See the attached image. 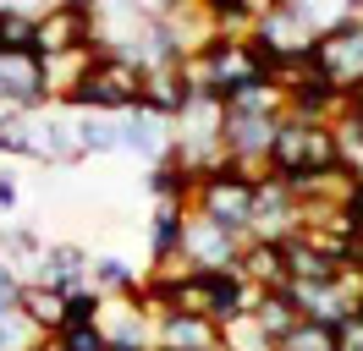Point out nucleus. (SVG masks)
Segmentation results:
<instances>
[{"label": "nucleus", "instance_id": "obj_1", "mask_svg": "<svg viewBox=\"0 0 363 351\" xmlns=\"http://www.w3.org/2000/svg\"><path fill=\"white\" fill-rule=\"evenodd\" d=\"M67 110H94V115H127V110L143 105V66H133L127 55H111V50H99L89 66H83V77L72 88Z\"/></svg>", "mask_w": 363, "mask_h": 351}, {"label": "nucleus", "instance_id": "obj_2", "mask_svg": "<svg viewBox=\"0 0 363 351\" xmlns=\"http://www.w3.org/2000/svg\"><path fill=\"white\" fill-rule=\"evenodd\" d=\"M336 121H303V115H281L270 143V176L297 181V176H325L336 171Z\"/></svg>", "mask_w": 363, "mask_h": 351}, {"label": "nucleus", "instance_id": "obj_3", "mask_svg": "<svg viewBox=\"0 0 363 351\" xmlns=\"http://www.w3.org/2000/svg\"><path fill=\"white\" fill-rule=\"evenodd\" d=\"M193 214H204V219H215V225L237 231V236H248V225H253V176L231 171V165L204 171L199 187H193Z\"/></svg>", "mask_w": 363, "mask_h": 351}, {"label": "nucleus", "instance_id": "obj_4", "mask_svg": "<svg viewBox=\"0 0 363 351\" xmlns=\"http://www.w3.org/2000/svg\"><path fill=\"white\" fill-rule=\"evenodd\" d=\"M275 121H281V115H242V110H226V115H220V154H226L231 171L253 176V181L270 176Z\"/></svg>", "mask_w": 363, "mask_h": 351}, {"label": "nucleus", "instance_id": "obj_5", "mask_svg": "<svg viewBox=\"0 0 363 351\" xmlns=\"http://www.w3.org/2000/svg\"><path fill=\"white\" fill-rule=\"evenodd\" d=\"M248 39L275 61V71H281V66H297V61H308V55H314V28L297 17L286 0H270V6L253 17Z\"/></svg>", "mask_w": 363, "mask_h": 351}, {"label": "nucleus", "instance_id": "obj_6", "mask_svg": "<svg viewBox=\"0 0 363 351\" xmlns=\"http://www.w3.org/2000/svg\"><path fill=\"white\" fill-rule=\"evenodd\" d=\"M77 50H99L94 44V6L50 0L33 17V55H77Z\"/></svg>", "mask_w": 363, "mask_h": 351}, {"label": "nucleus", "instance_id": "obj_7", "mask_svg": "<svg viewBox=\"0 0 363 351\" xmlns=\"http://www.w3.org/2000/svg\"><path fill=\"white\" fill-rule=\"evenodd\" d=\"M242 241H248V236H237V231H226V225H215V219H204V214H193V209H187V225H182V263H187V269H199V275L237 269Z\"/></svg>", "mask_w": 363, "mask_h": 351}, {"label": "nucleus", "instance_id": "obj_8", "mask_svg": "<svg viewBox=\"0 0 363 351\" xmlns=\"http://www.w3.org/2000/svg\"><path fill=\"white\" fill-rule=\"evenodd\" d=\"M308 61H314L341 93H358L363 88V17L341 22V28H330V33H319Z\"/></svg>", "mask_w": 363, "mask_h": 351}, {"label": "nucleus", "instance_id": "obj_9", "mask_svg": "<svg viewBox=\"0 0 363 351\" xmlns=\"http://www.w3.org/2000/svg\"><path fill=\"white\" fill-rule=\"evenodd\" d=\"M297 197L292 187L281 181V176H259L253 181V225H248V236L253 241H286L297 231Z\"/></svg>", "mask_w": 363, "mask_h": 351}, {"label": "nucleus", "instance_id": "obj_10", "mask_svg": "<svg viewBox=\"0 0 363 351\" xmlns=\"http://www.w3.org/2000/svg\"><path fill=\"white\" fill-rule=\"evenodd\" d=\"M99 329H105L111 351H155V318L138 307V297H105Z\"/></svg>", "mask_w": 363, "mask_h": 351}, {"label": "nucleus", "instance_id": "obj_11", "mask_svg": "<svg viewBox=\"0 0 363 351\" xmlns=\"http://www.w3.org/2000/svg\"><path fill=\"white\" fill-rule=\"evenodd\" d=\"M0 99L17 110H39L50 105L45 93V61L33 50H0Z\"/></svg>", "mask_w": 363, "mask_h": 351}, {"label": "nucleus", "instance_id": "obj_12", "mask_svg": "<svg viewBox=\"0 0 363 351\" xmlns=\"http://www.w3.org/2000/svg\"><path fill=\"white\" fill-rule=\"evenodd\" d=\"M116 154H133L143 165H160V159L171 154V121H160L149 110L116 115Z\"/></svg>", "mask_w": 363, "mask_h": 351}, {"label": "nucleus", "instance_id": "obj_13", "mask_svg": "<svg viewBox=\"0 0 363 351\" xmlns=\"http://www.w3.org/2000/svg\"><path fill=\"white\" fill-rule=\"evenodd\" d=\"M226 340L215 318L204 313H160L155 318V351H215Z\"/></svg>", "mask_w": 363, "mask_h": 351}, {"label": "nucleus", "instance_id": "obj_14", "mask_svg": "<svg viewBox=\"0 0 363 351\" xmlns=\"http://www.w3.org/2000/svg\"><path fill=\"white\" fill-rule=\"evenodd\" d=\"M286 291H292L297 313H303V318H319V324H341V318L358 313V297L341 280H292Z\"/></svg>", "mask_w": 363, "mask_h": 351}, {"label": "nucleus", "instance_id": "obj_15", "mask_svg": "<svg viewBox=\"0 0 363 351\" xmlns=\"http://www.w3.org/2000/svg\"><path fill=\"white\" fill-rule=\"evenodd\" d=\"M89 247H77V241H45V258H39V275L33 280L55 285V291H83L89 285Z\"/></svg>", "mask_w": 363, "mask_h": 351}, {"label": "nucleus", "instance_id": "obj_16", "mask_svg": "<svg viewBox=\"0 0 363 351\" xmlns=\"http://www.w3.org/2000/svg\"><path fill=\"white\" fill-rule=\"evenodd\" d=\"M193 99H199V93L182 83V66H155V71H143V105L138 110H149L160 121H177Z\"/></svg>", "mask_w": 363, "mask_h": 351}, {"label": "nucleus", "instance_id": "obj_17", "mask_svg": "<svg viewBox=\"0 0 363 351\" xmlns=\"http://www.w3.org/2000/svg\"><path fill=\"white\" fill-rule=\"evenodd\" d=\"M237 275L253 285V291H286V258H281V241H242L237 253Z\"/></svg>", "mask_w": 363, "mask_h": 351}, {"label": "nucleus", "instance_id": "obj_18", "mask_svg": "<svg viewBox=\"0 0 363 351\" xmlns=\"http://www.w3.org/2000/svg\"><path fill=\"white\" fill-rule=\"evenodd\" d=\"M17 313L50 340L55 329H67V291H55V285H45V280H23V291H17Z\"/></svg>", "mask_w": 363, "mask_h": 351}, {"label": "nucleus", "instance_id": "obj_19", "mask_svg": "<svg viewBox=\"0 0 363 351\" xmlns=\"http://www.w3.org/2000/svg\"><path fill=\"white\" fill-rule=\"evenodd\" d=\"M253 313V285L237 275V269H220V275H209V318L226 329L237 318H248Z\"/></svg>", "mask_w": 363, "mask_h": 351}, {"label": "nucleus", "instance_id": "obj_20", "mask_svg": "<svg viewBox=\"0 0 363 351\" xmlns=\"http://www.w3.org/2000/svg\"><path fill=\"white\" fill-rule=\"evenodd\" d=\"M281 258H286V280H336L341 269H347L341 258L319 253L314 241H308V236H297V231L281 241Z\"/></svg>", "mask_w": 363, "mask_h": 351}, {"label": "nucleus", "instance_id": "obj_21", "mask_svg": "<svg viewBox=\"0 0 363 351\" xmlns=\"http://www.w3.org/2000/svg\"><path fill=\"white\" fill-rule=\"evenodd\" d=\"M138 280H143V263L121 258V253H94L89 258V285L99 297H138Z\"/></svg>", "mask_w": 363, "mask_h": 351}, {"label": "nucleus", "instance_id": "obj_22", "mask_svg": "<svg viewBox=\"0 0 363 351\" xmlns=\"http://www.w3.org/2000/svg\"><path fill=\"white\" fill-rule=\"evenodd\" d=\"M182 225H187V203H155V214H149V263L182 258Z\"/></svg>", "mask_w": 363, "mask_h": 351}, {"label": "nucleus", "instance_id": "obj_23", "mask_svg": "<svg viewBox=\"0 0 363 351\" xmlns=\"http://www.w3.org/2000/svg\"><path fill=\"white\" fill-rule=\"evenodd\" d=\"M143 181H149L155 203H187V209H193V187H199V176L187 171L177 154H165L160 165H149V176H143Z\"/></svg>", "mask_w": 363, "mask_h": 351}, {"label": "nucleus", "instance_id": "obj_24", "mask_svg": "<svg viewBox=\"0 0 363 351\" xmlns=\"http://www.w3.org/2000/svg\"><path fill=\"white\" fill-rule=\"evenodd\" d=\"M248 318L264 329L270 340H281V335H286V329H292L303 313H297L292 291H253V313H248Z\"/></svg>", "mask_w": 363, "mask_h": 351}, {"label": "nucleus", "instance_id": "obj_25", "mask_svg": "<svg viewBox=\"0 0 363 351\" xmlns=\"http://www.w3.org/2000/svg\"><path fill=\"white\" fill-rule=\"evenodd\" d=\"M226 110H242V115H286V93L275 77H259V83H242L237 93L220 99Z\"/></svg>", "mask_w": 363, "mask_h": 351}, {"label": "nucleus", "instance_id": "obj_26", "mask_svg": "<svg viewBox=\"0 0 363 351\" xmlns=\"http://www.w3.org/2000/svg\"><path fill=\"white\" fill-rule=\"evenodd\" d=\"M336 346H341L336 324H319V318H297V324L275 340V351H336Z\"/></svg>", "mask_w": 363, "mask_h": 351}, {"label": "nucleus", "instance_id": "obj_27", "mask_svg": "<svg viewBox=\"0 0 363 351\" xmlns=\"http://www.w3.org/2000/svg\"><path fill=\"white\" fill-rule=\"evenodd\" d=\"M286 6L314 28V39L330 33V28H341V22H352V0H286Z\"/></svg>", "mask_w": 363, "mask_h": 351}, {"label": "nucleus", "instance_id": "obj_28", "mask_svg": "<svg viewBox=\"0 0 363 351\" xmlns=\"http://www.w3.org/2000/svg\"><path fill=\"white\" fill-rule=\"evenodd\" d=\"M50 351H111V340H105L99 318H72L67 329L50 335Z\"/></svg>", "mask_w": 363, "mask_h": 351}, {"label": "nucleus", "instance_id": "obj_29", "mask_svg": "<svg viewBox=\"0 0 363 351\" xmlns=\"http://www.w3.org/2000/svg\"><path fill=\"white\" fill-rule=\"evenodd\" d=\"M336 159H341V171H347V181H363V127L347 110L336 115Z\"/></svg>", "mask_w": 363, "mask_h": 351}, {"label": "nucleus", "instance_id": "obj_30", "mask_svg": "<svg viewBox=\"0 0 363 351\" xmlns=\"http://www.w3.org/2000/svg\"><path fill=\"white\" fill-rule=\"evenodd\" d=\"M72 115H77L83 154H116V115H94V110H72Z\"/></svg>", "mask_w": 363, "mask_h": 351}, {"label": "nucleus", "instance_id": "obj_31", "mask_svg": "<svg viewBox=\"0 0 363 351\" xmlns=\"http://www.w3.org/2000/svg\"><path fill=\"white\" fill-rule=\"evenodd\" d=\"M0 351H45V335L23 313H11V318H0Z\"/></svg>", "mask_w": 363, "mask_h": 351}, {"label": "nucleus", "instance_id": "obj_32", "mask_svg": "<svg viewBox=\"0 0 363 351\" xmlns=\"http://www.w3.org/2000/svg\"><path fill=\"white\" fill-rule=\"evenodd\" d=\"M0 50H33V17L0 6Z\"/></svg>", "mask_w": 363, "mask_h": 351}, {"label": "nucleus", "instance_id": "obj_33", "mask_svg": "<svg viewBox=\"0 0 363 351\" xmlns=\"http://www.w3.org/2000/svg\"><path fill=\"white\" fill-rule=\"evenodd\" d=\"M17 203H23V181H17V176L0 165V219H11V214H17Z\"/></svg>", "mask_w": 363, "mask_h": 351}, {"label": "nucleus", "instance_id": "obj_34", "mask_svg": "<svg viewBox=\"0 0 363 351\" xmlns=\"http://www.w3.org/2000/svg\"><path fill=\"white\" fill-rule=\"evenodd\" d=\"M336 335H341V346H336V351H363V313L341 318V324H336Z\"/></svg>", "mask_w": 363, "mask_h": 351}, {"label": "nucleus", "instance_id": "obj_35", "mask_svg": "<svg viewBox=\"0 0 363 351\" xmlns=\"http://www.w3.org/2000/svg\"><path fill=\"white\" fill-rule=\"evenodd\" d=\"M341 209H347V219H352V231L363 236V181H352V187L341 192Z\"/></svg>", "mask_w": 363, "mask_h": 351}, {"label": "nucleus", "instance_id": "obj_36", "mask_svg": "<svg viewBox=\"0 0 363 351\" xmlns=\"http://www.w3.org/2000/svg\"><path fill=\"white\" fill-rule=\"evenodd\" d=\"M347 263H352V269L363 275V236H358V247H352V258H347Z\"/></svg>", "mask_w": 363, "mask_h": 351}, {"label": "nucleus", "instance_id": "obj_37", "mask_svg": "<svg viewBox=\"0 0 363 351\" xmlns=\"http://www.w3.org/2000/svg\"><path fill=\"white\" fill-rule=\"evenodd\" d=\"M352 17H363V0H352Z\"/></svg>", "mask_w": 363, "mask_h": 351}, {"label": "nucleus", "instance_id": "obj_38", "mask_svg": "<svg viewBox=\"0 0 363 351\" xmlns=\"http://www.w3.org/2000/svg\"><path fill=\"white\" fill-rule=\"evenodd\" d=\"M77 6H94V0H77Z\"/></svg>", "mask_w": 363, "mask_h": 351}, {"label": "nucleus", "instance_id": "obj_39", "mask_svg": "<svg viewBox=\"0 0 363 351\" xmlns=\"http://www.w3.org/2000/svg\"><path fill=\"white\" fill-rule=\"evenodd\" d=\"M358 313H363V302H358Z\"/></svg>", "mask_w": 363, "mask_h": 351}]
</instances>
